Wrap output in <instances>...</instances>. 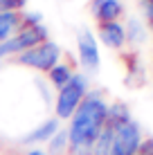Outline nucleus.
<instances>
[{
    "instance_id": "nucleus-1",
    "label": "nucleus",
    "mask_w": 153,
    "mask_h": 155,
    "mask_svg": "<svg viewBox=\"0 0 153 155\" xmlns=\"http://www.w3.org/2000/svg\"><path fill=\"white\" fill-rule=\"evenodd\" d=\"M106 117H108V106L101 99V94H88L75 110V117L68 128V142L70 148H86L92 151L99 133L106 128Z\"/></svg>"
},
{
    "instance_id": "nucleus-17",
    "label": "nucleus",
    "mask_w": 153,
    "mask_h": 155,
    "mask_svg": "<svg viewBox=\"0 0 153 155\" xmlns=\"http://www.w3.org/2000/svg\"><path fill=\"white\" fill-rule=\"evenodd\" d=\"M138 155H153V137H151V140H146V142L140 146Z\"/></svg>"
},
{
    "instance_id": "nucleus-16",
    "label": "nucleus",
    "mask_w": 153,
    "mask_h": 155,
    "mask_svg": "<svg viewBox=\"0 0 153 155\" xmlns=\"http://www.w3.org/2000/svg\"><path fill=\"white\" fill-rule=\"evenodd\" d=\"M142 12L146 16V23L153 29V0H142Z\"/></svg>"
},
{
    "instance_id": "nucleus-5",
    "label": "nucleus",
    "mask_w": 153,
    "mask_h": 155,
    "mask_svg": "<svg viewBox=\"0 0 153 155\" xmlns=\"http://www.w3.org/2000/svg\"><path fill=\"white\" fill-rule=\"evenodd\" d=\"M59 56H61V47L52 41H45L41 45L23 52L20 54V63H25L29 68H36V70L50 72L54 65H59Z\"/></svg>"
},
{
    "instance_id": "nucleus-12",
    "label": "nucleus",
    "mask_w": 153,
    "mask_h": 155,
    "mask_svg": "<svg viewBox=\"0 0 153 155\" xmlns=\"http://www.w3.org/2000/svg\"><path fill=\"white\" fill-rule=\"evenodd\" d=\"M70 79H72V70L68 65H61V63H59V65H54L50 70V81L54 83L56 88H63Z\"/></svg>"
},
{
    "instance_id": "nucleus-18",
    "label": "nucleus",
    "mask_w": 153,
    "mask_h": 155,
    "mask_svg": "<svg viewBox=\"0 0 153 155\" xmlns=\"http://www.w3.org/2000/svg\"><path fill=\"white\" fill-rule=\"evenodd\" d=\"M27 155H45V151H41V148H32Z\"/></svg>"
},
{
    "instance_id": "nucleus-8",
    "label": "nucleus",
    "mask_w": 153,
    "mask_h": 155,
    "mask_svg": "<svg viewBox=\"0 0 153 155\" xmlns=\"http://www.w3.org/2000/svg\"><path fill=\"white\" fill-rule=\"evenodd\" d=\"M119 14H122L119 0H97V5H95V16L101 23H115Z\"/></svg>"
},
{
    "instance_id": "nucleus-11",
    "label": "nucleus",
    "mask_w": 153,
    "mask_h": 155,
    "mask_svg": "<svg viewBox=\"0 0 153 155\" xmlns=\"http://www.w3.org/2000/svg\"><path fill=\"white\" fill-rule=\"evenodd\" d=\"M110 146H113V130L106 126L101 133H99L97 142H95L92 155H110Z\"/></svg>"
},
{
    "instance_id": "nucleus-10",
    "label": "nucleus",
    "mask_w": 153,
    "mask_h": 155,
    "mask_svg": "<svg viewBox=\"0 0 153 155\" xmlns=\"http://www.w3.org/2000/svg\"><path fill=\"white\" fill-rule=\"evenodd\" d=\"M20 25V18L16 14H9V12H0V43L12 38V34L18 29Z\"/></svg>"
},
{
    "instance_id": "nucleus-3",
    "label": "nucleus",
    "mask_w": 153,
    "mask_h": 155,
    "mask_svg": "<svg viewBox=\"0 0 153 155\" xmlns=\"http://www.w3.org/2000/svg\"><path fill=\"white\" fill-rule=\"evenodd\" d=\"M113 130V146H110V155H138L142 146V133L140 126L133 119H126L122 124L108 126Z\"/></svg>"
},
{
    "instance_id": "nucleus-13",
    "label": "nucleus",
    "mask_w": 153,
    "mask_h": 155,
    "mask_svg": "<svg viewBox=\"0 0 153 155\" xmlns=\"http://www.w3.org/2000/svg\"><path fill=\"white\" fill-rule=\"evenodd\" d=\"M68 146H70V142H68V133H65V130H59V133L50 140V153H52V155L65 153Z\"/></svg>"
},
{
    "instance_id": "nucleus-2",
    "label": "nucleus",
    "mask_w": 153,
    "mask_h": 155,
    "mask_svg": "<svg viewBox=\"0 0 153 155\" xmlns=\"http://www.w3.org/2000/svg\"><path fill=\"white\" fill-rule=\"evenodd\" d=\"M88 81L83 74H72V79L68 81L56 94V119H68L75 115L79 104L86 97Z\"/></svg>"
},
{
    "instance_id": "nucleus-9",
    "label": "nucleus",
    "mask_w": 153,
    "mask_h": 155,
    "mask_svg": "<svg viewBox=\"0 0 153 155\" xmlns=\"http://www.w3.org/2000/svg\"><path fill=\"white\" fill-rule=\"evenodd\" d=\"M56 133H59V119H47V121H43L38 128H34L27 137H23V142H25V144L45 142V140H52Z\"/></svg>"
},
{
    "instance_id": "nucleus-6",
    "label": "nucleus",
    "mask_w": 153,
    "mask_h": 155,
    "mask_svg": "<svg viewBox=\"0 0 153 155\" xmlns=\"http://www.w3.org/2000/svg\"><path fill=\"white\" fill-rule=\"evenodd\" d=\"M79 58H81V65L90 72H97L99 70V47H97V41H95L92 31L88 29H81L79 31Z\"/></svg>"
},
{
    "instance_id": "nucleus-14",
    "label": "nucleus",
    "mask_w": 153,
    "mask_h": 155,
    "mask_svg": "<svg viewBox=\"0 0 153 155\" xmlns=\"http://www.w3.org/2000/svg\"><path fill=\"white\" fill-rule=\"evenodd\" d=\"M27 0H2L0 2V12H9V14H16V9H23Z\"/></svg>"
},
{
    "instance_id": "nucleus-4",
    "label": "nucleus",
    "mask_w": 153,
    "mask_h": 155,
    "mask_svg": "<svg viewBox=\"0 0 153 155\" xmlns=\"http://www.w3.org/2000/svg\"><path fill=\"white\" fill-rule=\"evenodd\" d=\"M47 41V29L43 25H36V27H23L16 36L2 41L0 43V58L2 56H9V54H16V52H27L32 47L41 45V43Z\"/></svg>"
},
{
    "instance_id": "nucleus-15",
    "label": "nucleus",
    "mask_w": 153,
    "mask_h": 155,
    "mask_svg": "<svg viewBox=\"0 0 153 155\" xmlns=\"http://www.w3.org/2000/svg\"><path fill=\"white\" fill-rule=\"evenodd\" d=\"M144 36V27H140L138 20H128V41H140Z\"/></svg>"
},
{
    "instance_id": "nucleus-7",
    "label": "nucleus",
    "mask_w": 153,
    "mask_h": 155,
    "mask_svg": "<svg viewBox=\"0 0 153 155\" xmlns=\"http://www.w3.org/2000/svg\"><path fill=\"white\" fill-rule=\"evenodd\" d=\"M99 38L104 41V45L113 47V50H119L126 41V29L115 20V23H101L99 27Z\"/></svg>"
},
{
    "instance_id": "nucleus-19",
    "label": "nucleus",
    "mask_w": 153,
    "mask_h": 155,
    "mask_svg": "<svg viewBox=\"0 0 153 155\" xmlns=\"http://www.w3.org/2000/svg\"><path fill=\"white\" fill-rule=\"evenodd\" d=\"M0 2H2V0H0Z\"/></svg>"
}]
</instances>
